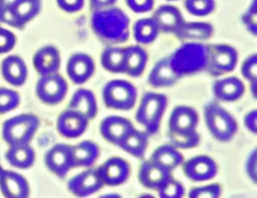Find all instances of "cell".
<instances>
[{"label": "cell", "instance_id": "cell-1", "mask_svg": "<svg viewBox=\"0 0 257 198\" xmlns=\"http://www.w3.org/2000/svg\"><path fill=\"white\" fill-rule=\"evenodd\" d=\"M90 22L94 34L102 41L121 43L128 38L130 18L117 7L94 10Z\"/></svg>", "mask_w": 257, "mask_h": 198}, {"label": "cell", "instance_id": "cell-2", "mask_svg": "<svg viewBox=\"0 0 257 198\" xmlns=\"http://www.w3.org/2000/svg\"><path fill=\"white\" fill-rule=\"evenodd\" d=\"M197 112L187 106L176 107L169 119V137L172 144L177 148H194L200 143L197 133Z\"/></svg>", "mask_w": 257, "mask_h": 198}, {"label": "cell", "instance_id": "cell-3", "mask_svg": "<svg viewBox=\"0 0 257 198\" xmlns=\"http://www.w3.org/2000/svg\"><path fill=\"white\" fill-rule=\"evenodd\" d=\"M170 59L180 77L197 73L207 67L208 45L197 42L185 43L175 50Z\"/></svg>", "mask_w": 257, "mask_h": 198}, {"label": "cell", "instance_id": "cell-4", "mask_svg": "<svg viewBox=\"0 0 257 198\" xmlns=\"http://www.w3.org/2000/svg\"><path fill=\"white\" fill-rule=\"evenodd\" d=\"M167 104L168 98L163 93L148 91L143 95L136 113V119L148 134L155 135L158 133Z\"/></svg>", "mask_w": 257, "mask_h": 198}, {"label": "cell", "instance_id": "cell-5", "mask_svg": "<svg viewBox=\"0 0 257 198\" xmlns=\"http://www.w3.org/2000/svg\"><path fill=\"white\" fill-rule=\"evenodd\" d=\"M204 118L208 131L220 142L230 141L237 132L234 117L216 103H208L204 107Z\"/></svg>", "mask_w": 257, "mask_h": 198}, {"label": "cell", "instance_id": "cell-6", "mask_svg": "<svg viewBox=\"0 0 257 198\" xmlns=\"http://www.w3.org/2000/svg\"><path fill=\"white\" fill-rule=\"evenodd\" d=\"M39 126V120L31 114L15 116L3 123L2 138L8 146L29 144Z\"/></svg>", "mask_w": 257, "mask_h": 198}, {"label": "cell", "instance_id": "cell-7", "mask_svg": "<svg viewBox=\"0 0 257 198\" xmlns=\"http://www.w3.org/2000/svg\"><path fill=\"white\" fill-rule=\"evenodd\" d=\"M102 100L110 109L128 111L136 105L137 89L126 80H110L102 88Z\"/></svg>", "mask_w": 257, "mask_h": 198}, {"label": "cell", "instance_id": "cell-8", "mask_svg": "<svg viewBox=\"0 0 257 198\" xmlns=\"http://www.w3.org/2000/svg\"><path fill=\"white\" fill-rule=\"evenodd\" d=\"M238 62V53L233 46L227 44L208 45V71L212 75H221L232 71Z\"/></svg>", "mask_w": 257, "mask_h": 198}, {"label": "cell", "instance_id": "cell-9", "mask_svg": "<svg viewBox=\"0 0 257 198\" xmlns=\"http://www.w3.org/2000/svg\"><path fill=\"white\" fill-rule=\"evenodd\" d=\"M67 92L65 79L57 72L41 75L36 83V94L38 98L47 105L59 104Z\"/></svg>", "mask_w": 257, "mask_h": 198}, {"label": "cell", "instance_id": "cell-10", "mask_svg": "<svg viewBox=\"0 0 257 198\" xmlns=\"http://www.w3.org/2000/svg\"><path fill=\"white\" fill-rule=\"evenodd\" d=\"M103 184L118 186L123 184L130 177V164L122 158L111 157L96 168Z\"/></svg>", "mask_w": 257, "mask_h": 198}, {"label": "cell", "instance_id": "cell-11", "mask_svg": "<svg viewBox=\"0 0 257 198\" xmlns=\"http://www.w3.org/2000/svg\"><path fill=\"white\" fill-rule=\"evenodd\" d=\"M46 167L57 177L63 178L69 172L72 165L71 146L67 144H56L50 148L45 156Z\"/></svg>", "mask_w": 257, "mask_h": 198}, {"label": "cell", "instance_id": "cell-12", "mask_svg": "<svg viewBox=\"0 0 257 198\" xmlns=\"http://www.w3.org/2000/svg\"><path fill=\"white\" fill-rule=\"evenodd\" d=\"M183 171L188 179L201 182L214 178L217 174L218 167L212 158L202 155L188 160L184 164Z\"/></svg>", "mask_w": 257, "mask_h": 198}, {"label": "cell", "instance_id": "cell-13", "mask_svg": "<svg viewBox=\"0 0 257 198\" xmlns=\"http://www.w3.org/2000/svg\"><path fill=\"white\" fill-rule=\"evenodd\" d=\"M103 182L101 181L97 169L85 170L68 181V190L79 197L89 196L102 188Z\"/></svg>", "mask_w": 257, "mask_h": 198}, {"label": "cell", "instance_id": "cell-14", "mask_svg": "<svg viewBox=\"0 0 257 198\" xmlns=\"http://www.w3.org/2000/svg\"><path fill=\"white\" fill-rule=\"evenodd\" d=\"M88 120L80 113L68 109L62 112L56 123L58 133L66 138H77L87 129Z\"/></svg>", "mask_w": 257, "mask_h": 198}, {"label": "cell", "instance_id": "cell-15", "mask_svg": "<svg viewBox=\"0 0 257 198\" xmlns=\"http://www.w3.org/2000/svg\"><path fill=\"white\" fill-rule=\"evenodd\" d=\"M0 191L5 197L23 198L29 195V185L21 174L0 167Z\"/></svg>", "mask_w": 257, "mask_h": 198}, {"label": "cell", "instance_id": "cell-16", "mask_svg": "<svg viewBox=\"0 0 257 198\" xmlns=\"http://www.w3.org/2000/svg\"><path fill=\"white\" fill-rule=\"evenodd\" d=\"M66 70L69 78L75 84H82L87 81L94 72L92 58L84 53H75L67 61Z\"/></svg>", "mask_w": 257, "mask_h": 198}, {"label": "cell", "instance_id": "cell-17", "mask_svg": "<svg viewBox=\"0 0 257 198\" xmlns=\"http://www.w3.org/2000/svg\"><path fill=\"white\" fill-rule=\"evenodd\" d=\"M159 29L165 33H175L185 21L179 8L173 5H162L152 17Z\"/></svg>", "mask_w": 257, "mask_h": 198}, {"label": "cell", "instance_id": "cell-18", "mask_svg": "<svg viewBox=\"0 0 257 198\" xmlns=\"http://www.w3.org/2000/svg\"><path fill=\"white\" fill-rule=\"evenodd\" d=\"M171 177L170 171L152 160L143 162L139 170V180L141 184L152 190H158Z\"/></svg>", "mask_w": 257, "mask_h": 198}, {"label": "cell", "instance_id": "cell-19", "mask_svg": "<svg viewBox=\"0 0 257 198\" xmlns=\"http://www.w3.org/2000/svg\"><path fill=\"white\" fill-rule=\"evenodd\" d=\"M134 126L131 121L118 116H109L104 118L99 126L101 137L110 144L116 145Z\"/></svg>", "mask_w": 257, "mask_h": 198}, {"label": "cell", "instance_id": "cell-20", "mask_svg": "<svg viewBox=\"0 0 257 198\" xmlns=\"http://www.w3.org/2000/svg\"><path fill=\"white\" fill-rule=\"evenodd\" d=\"M180 78L179 74L174 69L170 56L159 60L152 68L148 81L154 87H167L175 84Z\"/></svg>", "mask_w": 257, "mask_h": 198}, {"label": "cell", "instance_id": "cell-21", "mask_svg": "<svg viewBox=\"0 0 257 198\" xmlns=\"http://www.w3.org/2000/svg\"><path fill=\"white\" fill-rule=\"evenodd\" d=\"M33 65L40 75L57 72L60 66V54L58 49L52 45L40 48L34 54Z\"/></svg>", "mask_w": 257, "mask_h": 198}, {"label": "cell", "instance_id": "cell-22", "mask_svg": "<svg viewBox=\"0 0 257 198\" xmlns=\"http://www.w3.org/2000/svg\"><path fill=\"white\" fill-rule=\"evenodd\" d=\"M1 73L8 83L20 86L26 81L28 71L24 60L20 56L9 55L1 63Z\"/></svg>", "mask_w": 257, "mask_h": 198}, {"label": "cell", "instance_id": "cell-23", "mask_svg": "<svg viewBox=\"0 0 257 198\" xmlns=\"http://www.w3.org/2000/svg\"><path fill=\"white\" fill-rule=\"evenodd\" d=\"M42 0H8V8L22 29L41 10Z\"/></svg>", "mask_w": 257, "mask_h": 198}, {"label": "cell", "instance_id": "cell-24", "mask_svg": "<svg viewBox=\"0 0 257 198\" xmlns=\"http://www.w3.org/2000/svg\"><path fill=\"white\" fill-rule=\"evenodd\" d=\"M245 91L244 83L236 76H229L216 80L213 84L214 95L224 102H235L239 100Z\"/></svg>", "mask_w": 257, "mask_h": 198}, {"label": "cell", "instance_id": "cell-25", "mask_svg": "<svg viewBox=\"0 0 257 198\" xmlns=\"http://www.w3.org/2000/svg\"><path fill=\"white\" fill-rule=\"evenodd\" d=\"M68 109L76 111L84 116L88 121L97 114V104L93 92L86 88H78L73 93Z\"/></svg>", "mask_w": 257, "mask_h": 198}, {"label": "cell", "instance_id": "cell-26", "mask_svg": "<svg viewBox=\"0 0 257 198\" xmlns=\"http://www.w3.org/2000/svg\"><path fill=\"white\" fill-rule=\"evenodd\" d=\"M148 144V135L133 127L122 137L117 146L130 155L137 158H142L147 151Z\"/></svg>", "mask_w": 257, "mask_h": 198}, {"label": "cell", "instance_id": "cell-27", "mask_svg": "<svg viewBox=\"0 0 257 198\" xmlns=\"http://www.w3.org/2000/svg\"><path fill=\"white\" fill-rule=\"evenodd\" d=\"M124 49V70L123 72L130 76H140L147 65L148 53L139 45H131Z\"/></svg>", "mask_w": 257, "mask_h": 198}, {"label": "cell", "instance_id": "cell-28", "mask_svg": "<svg viewBox=\"0 0 257 198\" xmlns=\"http://www.w3.org/2000/svg\"><path fill=\"white\" fill-rule=\"evenodd\" d=\"M99 156L98 146L91 141H83L71 146L73 167H90Z\"/></svg>", "mask_w": 257, "mask_h": 198}, {"label": "cell", "instance_id": "cell-29", "mask_svg": "<svg viewBox=\"0 0 257 198\" xmlns=\"http://www.w3.org/2000/svg\"><path fill=\"white\" fill-rule=\"evenodd\" d=\"M151 160L166 170L172 172L183 163V155L174 145H162L153 153Z\"/></svg>", "mask_w": 257, "mask_h": 198}, {"label": "cell", "instance_id": "cell-30", "mask_svg": "<svg viewBox=\"0 0 257 198\" xmlns=\"http://www.w3.org/2000/svg\"><path fill=\"white\" fill-rule=\"evenodd\" d=\"M5 157L11 166L19 169L30 168L35 161L34 150L29 146V144L9 146Z\"/></svg>", "mask_w": 257, "mask_h": 198}, {"label": "cell", "instance_id": "cell-31", "mask_svg": "<svg viewBox=\"0 0 257 198\" xmlns=\"http://www.w3.org/2000/svg\"><path fill=\"white\" fill-rule=\"evenodd\" d=\"M213 26L207 22H186L174 33L180 39H200L205 40L212 36Z\"/></svg>", "mask_w": 257, "mask_h": 198}, {"label": "cell", "instance_id": "cell-32", "mask_svg": "<svg viewBox=\"0 0 257 198\" xmlns=\"http://www.w3.org/2000/svg\"><path fill=\"white\" fill-rule=\"evenodd\" d=\"M100 62L102 67L113 73H120L124 70V49L120 47H106L103 49Z\"/></svg>", "mask_w": 257, "mask_h": 198}, {"label": "cell", "instance_id": "cell-33", "mask_svg": "<svg viewBox=\"0 0 257 198\" xmlns=\"http://www.w3.org/2000/svg\"><path fill=\"white\" fill-rule=\"evenodd\" d=\"M159 32L160 31L152 17L140 19L134 25L135 39L141 44L152 43L157 38Z\"/></svg>", "mask_w": 257, "mask_h": 198}, {"label": "cell", "instance_id": "cell-34", "mask_svg": "<svg viewBox=\"0 0 257 198\" xmlns=\"http://www.w3.org/2000/svg\"><path fill=\"white\" fill-rule=\"evenodd\" d=\"M19 104L20 96L17 91L7 87H0V115L11 112Z\"/></svg>", "mask_w": 257, "mask_h": 198}, {"label": "cell", "instance_id": "cell-35", "mask_svg": "<svg viewBox=\"0 0 257 198\" xmlns=\"http://www.w3.org/2000/svg\"><path fill=\"white\" fill-rule=\"evenodd\" d=\"M187 11L195 16H206L215 9L214 0H185Z\"/></svg>", "mask_w": 257, "mask_h": 198}, {"label": "cell", "instance_id": "cell-36", "mask_svg": "<svg viewBox=\"0 0 257 198\" xmlns=\"http://www.w3.org/2000/svg\"><path fill=\"white\" fill-rule=\"evenodd\" d=\"M157 191L163 198H180L185 193V187L180 181L171 177Z\"/></svg>", "mask_w": 257, "mask_h": 198}, {"label": "cell", "instance_id": "cell-37", "mask_svg": "<svg viewBox=\"0 0 257 198\" xmlns=\"http://www.w3.org/2000/svg\"><path fill=\"white\" fill-rule=\"evenodd\" d=\"M222 187L220 184H210L192 188L189 197L193 198H217L221 195Z\"/></svg>", "mask_w": 257, "mask_h": 198}, {"label": "cell", "instance_id": "cell-38", "mask_svg": "<svg viewBox=\"0 0 257 198\" xmlns=\"http://www.w3.org/2000/svg\"><path fill=\"white\" fill-rule=\"evenodd\" d=\"M242 75L251 83V85L256 84V76H257V56L255 53L248 56L241 68Z\"/></svg>", "mask_w": 257, "mask_h": 198}, {"label": "cell", "instance_id": "cell-39", "mask_svg": "<svg viewBox=\"0 0 257 198\" xmlns=\"http://www.w3.org/2000/svg\"><path fill=\"white\" fill-rule=\"evenodd\" d=\"M257 10H256V0H252L247 10L242 15V21L245 27L248 29L249 32H251L253 35L256 34L257 29Z\"/></svg>", "mask_w": 257, "mask_h": 198}, {"label": "cell", "instance_id": "cell-40", "mask_svg": "<svg viewBox=\"0 0 257 198\" xmlns=\"http://www.w3.org/2000/svg\"><path fill=\"white\" fill-rule=\"evenodd\" d=\"M16 43V36L14 33L9 31L8 29H5L3 27H0V54L7 53L13 47Z\"/></svg>", "mask_w": 257, "mask_h": 198}, {"label": "cell", "instance_id": "cell-41", "mask_svg": "<svg viewBox=\"0 0 257 198\" xmlns=\"http://www.w3.org/2000/svg\"><path fill=\"white\" fill-rule=\"evenodd\" d=\"M154 0H125L128 8L136 13H145L152 10Z\"/></svg>", "mask_w": 257, "mask_h": 198}, {"label": "cell", "instance_id": "cell-42", "mask_svg": "<svg viewBox=\"0 0 257 198\" xmlns=\"http://www.w3.org/2000/svg\"><path fill=\"white\" fill-rule=\"evenodd\" d=\"M58 7L68 13L77 12L82 9L84 0H56Z\"/></svg>", "mask_w": 257, "mask_h": 198}, {"label": "cell", "instance_id": "cell-43", "mask_svg": "<svg viewBox=\"0 0 257 198\" xmlns=\"http://www.w3.org/2000/svg\"><path fill=\"white\" fill-rule=\"evenodd\" d=\"M244 124L246 129L252 134H256L257 130V112L256 110H252L246 114L244 118Z\"/></svg>", "mask_w": 257, "mask_h": 198}, {"label": "cell", "instance_id": "cell-44", "mask_svg": "<svg viewBox=\"0 0 257 198\" xmlns=\"http://www.w3.org/2000/svg\"><path fill=\"white\" fill-rule=\"evenodd\" d=\"M246 169H247L248 176L255 183L256 182V152H255V150H253L252 153L248 157Z\"/></svg>", "mask_w": 257, "mask_h": 198}, {"label": "cell", "instance_id": "cell-45", "mask_svg": "<svg viewBox=\"0 0 257 198\" xmlns=\"http://www.w3.org/2000/svg\"><path fill=\"white\" fill-rule=\"evenodd\" d=\"M116 1L117 0H89V4L93 10H97V9L110 7L114 5Z\"/></svg>", "mask_w": 257, "mask_h": 198}, {"label": "cell", "instance_id": "cell-46", "mask_svg": "<svg viewBox=\"0 0 257 198\" xmlns=\"http://www.w3.org/2000/svg\"><path fill=\"white\" fill-rule=\"evenodd\" d=\"M168 1H176V0H168Z\"/></svg>", "mask_w": 257, "mask_h": 198}]
</instances>
